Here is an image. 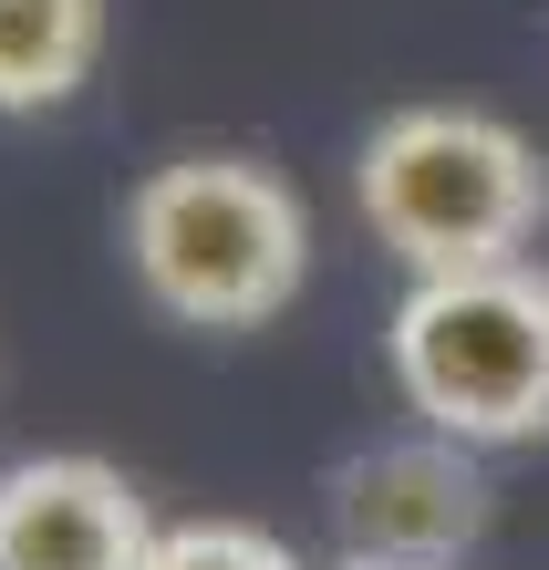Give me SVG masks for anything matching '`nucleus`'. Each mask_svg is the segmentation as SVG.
<instances>
[{
  "label": "nucleus",
  "mask_w": 549,
  "mask_h": 570,
  "mask_svg": "<svg viewBox=\"0 0 549 570\" xmlns=\"http://www.w3.org/2000/svg\"><path fill=\"white\" fill-rule=\"evenodd\" d=\"M353 208L404 271H488L539 239L549 166L488 105H404L353 156Z\"/></svg>",
  "instance_id": "2"
},
{
  "label": "nucleus",
  "mask_w": 549,
  "mask_h": 570,
  "mask_svg": "<svg viewBox=\"0 0 549 570\" xmlns=\"http://www.w3.org/2000/svg\"><path fill=\"white\" fill-rule=\"evenodd\" d=\"M105 0H0V115H42L94 83Z\"/></svg>",
  "instance_id": "6"
},
{
  "label": "nucleus",
  "mask_w": 549,
  "mask_h": 570,
  "mask_svg": "<svg viewBox=\"0 0 549 570\" xmlns=\"http://www.w3.org/2000/svg\"><path fill=\"white\" fill-rule=\"evenodd\" d=\"M146 570H301L291 540H269L249 519H177L146 540Z\"/></svg>",
  "instance_id": "7"
},
{
  "label": "nucleus",
  "mask_w": 549,
  "mask_h": 570,
  "mask_svg": "<svg viewBox=\"0 0 549 570\" xmlns=\"http://www.w3.org/2000/svg\"><path fill=\"white\" fill-rule=\"evenodd\" d=\"M467 435H394V446H363L332 466V529L342 550H373V560H467L488 540V478H477Z\"/></svg>",
  "instance_id": "4"
},
{
  "label": "nucleus",
  "mask_w": 549,
  "mask_h": 570,
  "mask_svg": "<svg viewBox=\"0 0 549 570\" xmlns=\"http://www.w3.org/2000/svg\"><path fill=\"white\" fill-rule=\"evenodd\" d=\"M125 271L187 332H259L312 281V208L259 156H166L125 197Z\"/></svg>",
  "instance_id": "1"
},
{
  "label": "nucleus",
  "mask_w": 549,
  "mask_h": 570,
  "mask_svg": "<svg viewBox=\"0 0 549 570\" xmlns=\"http://www.w3.org/2000/svg\"><path fill=\"white\" fill-rule=\"evenodd\" d=\"M394 394L435 435L467 446H539L549 435V271L488 259V271H415L384 322Z\"/></svg>",
  "instance_id": "3"
},
{
  "label": "nucleus",
  "mask_w": 549,
  "mask_h": 570,
  "mask_svg": "<svg viewBox=\"0 0 549 570\" xmlns=\"http://www.w3.org/2000/svg\"><path fill=\"white\" fill-rule=\"evenodd\" d=\"M146 498L105 456L0 466V570H146Z\"/></svg>",
  "instance_id": "5"
},
{
  "label": "nucleus",
  "mask_w": 549,
  "mask_h": 570,
  "mask_svg": "<svg viewBox=\"0 0 549 570\" xmlns=\"http://www.w3.org/2000/svg\"><path fill=\"white\" fill-rule=\"evenodd\" d=\"M332 570H457V560H373V550H342Z\"/></svg>",
  "instance_id": "8"
}]
</instances>
